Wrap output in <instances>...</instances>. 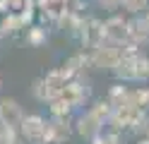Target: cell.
<instances>
[{
    "mask_svg": "<svg viewBox=\"0 0 149 144\" xmlns=\"http://www.w3.org/2000/svg\"><path fill=\"white\" fill-rule=\"evenodd\" d=\"M19 132L26 142H43V134H46V120L41 115H24L22 122H19Z\"/></svg>",
    "mask_w": 149,
    "mask_h": 144,
    "instance_id": "obj_5",
    "label": "cell"
},
{
    "mask_svg": "<svg viewBox=\"0 0 149 144\" xmlns=\"http://www.w3.org/2000/svg\"><path fill=\"white\" fill-rule=\"evenodd\" d=\"M125 55L127 53L118 43H113V46H96L94 48V55H91V63H94L96 67H111V70H116L118 63L123 60Z\"/></svg>",
    "mask_w": 149,
    "mask_h": 144,
    "instance_id": "obj_3",
    "label": "cell"
},
{
    "mask_svg": "<svg viewBox=\"0 0 149 144\" xmlns=\"http://www.w3.org/2000/svg\"><path fill=\"white\" fill-rule=\"evenodd\" d=\"M137 144H149V139H142V142H137Z\"/></svg>",
    "mask_w": 149,
    "mask_h": 144,
    "instance_id": "obj_12",
    "label": "cell"
},
{
    "mask_svg": "<svg viewBox=\"0 0 149 144\" xmlns=\"http://www.w3.org/2000/svg\"><path fill=\"white\" fill-rule=\"evenodd\" d=\"M5 142V127H0V144Z\"/></svg>",
    "mask_w": 149,
    "mask_h": 144,
    "instance_id": "obj_11",
    "label": "cell"
},
{
    "mask_svg": "<svg viewBox=\"0 0 149 144\" xmlns=\"http://www.w3.org/2000/svg\"><path fill=\"white\" fill-rule=\"evenodd\" d=\"M70 77H72V72L68 70V67H63V70H53L51 74H46L43 79H39L36 86H34L36 99H39V101H53V99H58V96L63 94V89L68 86Z\"/></svg>",
    "mask_w": 149,
    "mask_h": 144,
    "instance_id": "obj_1",
    "label": "cell"
},
{
    "mask_svg": "<svg viewBox=\"0 0 149 144\" xmlns=\"http://www.w3.org/2000/svg\"><path fill=\"white\" fill-rule=\"evenodd\" d=\"M120 5L125 7V12H130V15H137V12H142V10H147L149 0H120Z\"/></svg>",
    "mask_w": 149,
    "mask_h": 144,
    "instance_id": "obj_9",
    "label": "cell"
},
{
    "mask_svg": "<svg viewBox=\"0 0 149 144\" xmlns=\"http://www.w3.org/2000/svg\"><path fill=\"white\" fill-rule=\"evenodd\" d=\"M101 130H104V120L96 118L91 111H87L84 115H79V118H77V132L84 139H96L99 134H101Z\"/></svg>",
    "mask_w": 149,
    "mask_h": 144,
    "instance_id": "obj_6",
    "label": "cell"
},
{
    "mask_svg": "<svg viewBox=\"0 0 149 144\" xmlns=\"http://www.w3.org/2000/svg\"><path fill=\"white\" fill-rule=\"evenodd\" d=\"M104 36L111 38L113 43H123V38H127V22L125 19H120V17H113V19H108V22L104 24Z\"/></svg>",
    "mask_w": 149,
    "mask_h": 144,
    "instance_id": "obj_7",
    "label": "cell"
},
{
    "mask_svg": "<svg viewBox=\"0 0 149 144\" xmlns=\"http://www.w3.org/2000/svg\"><path fill=\"white\" fill-rule=\"evenodd\" d=\"M144 19H147V24H149V12H147V17H144Z\"/></svg>",
    "mask_w": 149,
    "mask_h": 144,
    "instance_id": "obj_13",
    "label": "cell"
},
{
    "mask_svg": "<svg viewBox=\"0 0 149 144\" xmlns=\"http://www.w3.org/2000/svg\"><path fill=\"white\" fill-rule=\"evenodd\" d=\"M116 77L123 82H139L149 79V60L142 55H125L116 67Z\"/></svg>",
    "mask_w": 149,
    "mask_h": 144,
    "instance_id": "obj_2",
    "label": "cell"
},
{
    "mask_svg": "<svg viewBox=\"0 0 149 144\" xmlns=\"http://www.w3.org/2000/svg\"><path fill=\"white\" fill-rule=\"evenodd\" d=\"M0 86H3V82H0Z\"/></svg>",
    "mask_w": 149,
    "mask_h": 144,
    "instance_id": "obj_14",
    "label": "cell"
},
{
    "mask_svg": "<svg viewBox=\"0 0 149 144\" xmlns=\"http://www.w3.org/2000/svg\"><path fill=\"white\" fill-rule=\"evenodd\" d=\"M24 118L22 106L15 99H0V127L5 130H19V122Z\"/></svg>",
    "mask_w": 149,
    "mask_h": 144,
    "instance_id": "obj_4",
    "label": "cell"
},
{
    "mask_svg": "<svg viewBox=\"0 0 149 144\" xmlns=\"http://www.w3.org/2000/svg\"><path fill=\"white\" fill-rule=\"evenodd\" d=\"M127 38L135 41V43H147L149 41V24H147V19L127 22Z\"/></svg>",
    "mask_w": 149,
    "mask_h": 144,
    "instance_id": "obj_8",
    "label": "cell"
},
{
    "mask_svg": "<svg viewBox=\"0 0 149 144\" xmlns=\"http://www.w3.org/2000/svg\"><path fill=\"white\" fill-rule=\"evenodd\" d=\"M101 5H104L106 10H118L120 7V0H99Z\"/></svg>",
    "mask_w": 149,
    "mask_h": 144,
    "instance_id": "obj_10",
    "label": "cell"
}]
</instances>
